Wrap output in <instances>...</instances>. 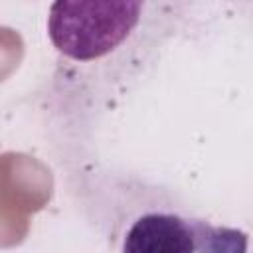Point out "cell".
Here are the masks:
<instances>
[{
    "label": "cell",
    "instance_id": "cell-2",
    "mask_svg": "<svg viewBox=\"0 0 253 253\" xmlns=\"http://www.w3.org/2000/svg\"><path fill=\"white\" fill-rule=\"evenodd\" d=\"M123 253H247V235L176 211H148L128 227Z\"/></svg>",
    "mask_w": 253,
    "mask_h": 253
},
{
    "label": "cell",
    "instance_id": "cell-1",
    "mask_svg": "<svg viewBox=\"0 0 253 253\" xmlns=\"http://www.w3.org/2000/svg\"><path fill=\"white\" fill-rule=\"evenodd\" d=\"M148 8L144 2H55L47 16V36L69 61H101L126 45Z\"/></svg>",
    "mask_w": 253,
    "mask_h": 253
}]
</instances>
